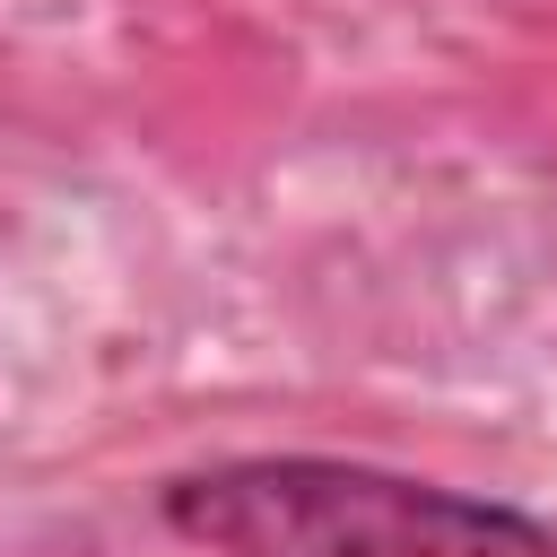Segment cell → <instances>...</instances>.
Returning <instances> with one entry per match:
<instances>
[{"instance_id": "obj_1", "label": "cell", "mask_w": 557, "mask_h": 557, "mask_svg": "<svg viewBox=\"0 0 557 557\" xmlns=\"http://www.w3.org/2000/svg\"><path fill=\"white\" fill-rule=\"evenodd\" d=\"M157 513L209 557H557V522L348 453H235L165 479Z\"/></svg>"}]
</instances>
